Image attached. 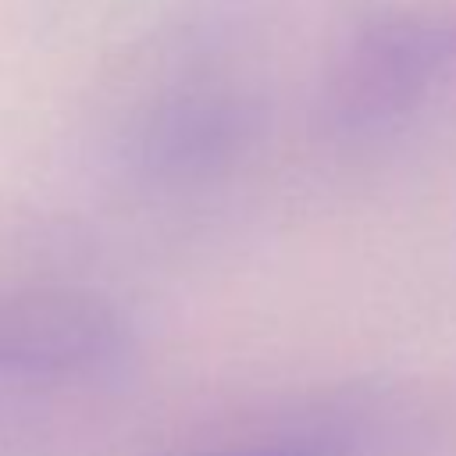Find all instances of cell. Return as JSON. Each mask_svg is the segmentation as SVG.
Returning <instances> with one entry per match:
<instances>
[{"mask_svg": "<svg viewBox=\"0 0 456 456\" xmlns=\"http://www.w3.org/2000/svg\"><path fill=\"white\" fill-rule=\"evenodd\" d=\"M456 64V14H381L338 50L324 82V118L342 135L392 128Z\"/></svg>", "mask_w": 456, "mask_h": 456, "instance_id": "1", "label": "cell"}, {"mask_svg": "<svg viewBox=\"0 0 456 456\" xmlns=\"http://www.w3.org/2000/svg\"><path fill=\"white\" fill-rule=\"evenodd\" d=\"M125 338V317L93 289L32 285L0 292V374H86L110 363Z\"/></svg>", "mask_w": 456, "mask_h": 456, "instance_id": "2", "label": "cell"}, {"mask_svg": "<svg viewBox=\"0 0 456 456\" xmlns=\"http://www.w3.org/2000/svg\"><path fill=\"white\" fill-rule=\"evenodd\" d=\"M256 135V110L228 89H178L157 100L132 132L128 157L160 185L207 182L232 167Z\"/></svg>", "mask_w": 456, "mask_h": 456, "instance_id": "3", "label": "cell"}, {"mask_svg": "<svg viewBox=\"0 0 456 456\" xmlns=\"http://www.w3.org/2000/svg\"><path fill=\"white\" fill-rule=\"evenodd\" d=\"M356 431L338 428V424H321V428H296L281 431L271 438L228 445V449H207V452H189V456H353L356 452Z\"/></svg>", "mask_w": 456, "mask_h": 456, "instance_id": "4", "label": "cell"}]
</instances>
